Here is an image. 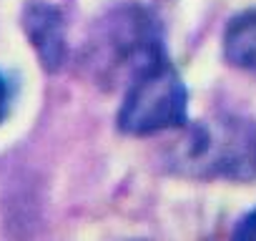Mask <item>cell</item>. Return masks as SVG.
Here are the masks:
<instances>
[{
    "label": "cell",
    "mask_w": 256,
    "mask_h": 241,
    "mask_svg": "<svg viewBox=\"0 0 256 241\" xmlns=\"http://www.w3.org/2000/svg\"><path fill=\"white\" fill-rule=\"evenodd\" d=\"M20 26L43 70L46 73L63 70V66L68 63V38H66V18L60 8L46 3V0H33L23 8Z\"/></svg>",
    "instance_id": "cell-4"
},
{
    "label": "cell",
    "mask_w": 256,
    "mask_h": 241,
    "mask_svg": "<svg viewBox=\"0 0 256 241\" xmlns=\"http://www.w3.org/2000/svg\"><path fill=\"white\" fill-rule=\"evenodd\" d=\"M234 238H241V241H256V208H251L248 214H244L236 226H234Z\"/></svg>",
    "instance_id": "cell-6"
},
{
    "label": "cell",
    "mask_w": 256,
    "mask_h": 241,
    "mask_svg": "<svg viewBox=\"0 0 256 241\" xmlns=\"http://www.w3.org/2000/svg\"><path fill=\"white\" fill-rule=\"evenodd\" d=\"M186 134L171 146L166 164L174 174L196 181L256 178V120L236 113H216L184 126Z\"/></svg>",
    "instance_id": "cell-1"
},
{
    "label": "cell",
    "mask_w": 256,
    "mask_h": 241,
    "mask_svg": "<svg viewBox=\"0 0 256 241\" xmlns=\"http://www.w3.org/2000/svg\"><path fill=\"white\" fill-rule=\"evenodd\" d=\"M166 56L158 20L138 3H120L96 20L80 63L98 86L131 83L146 66Z\"/></svg>",
    "instance_id": "cell-2"
},
{
    "label": "cell",
    "mask_w": 256,
    "mask_h": 241,
    "mask_svg": "<svg viewBox=\"0 0 256 241\" xmlns=\"http://www.w3.org/2000/svg\"><path fill=\"white\" fill-rule=\"evenodd\" d=\"M188 124V90L171 63L161 56L146 66L126 86L120 108L116 113V126L126 136H154Z\"/></svg>",
    "instance_id": "cell-3"
},
{
    "label": "cell",
    "mask_w": 256,
    "mask_h": 241,
    "mask_svg": "<svg viewBox=\"0 0 256 241\" xmlns=\"http://www.w3.org/2000/svg\"><path fill=\"white\" fill-rule=\"evenodd\" d=\"M10 106H13V83L3 70H0V124L8 118Z\"/></svg>",
    "instance_id": "cell-7"
},
{
    "label": "cell",
    "mask_w": 256,
    "mask_h": 241,
    "mask_svg": "<svg viewBox=\"0 0 256 241\" xmlns=\"http://www.w3.org/2000/svg\"><path fill=\"white\" fill-rule=\"evenodd\" d=\"M221 43L228 66L256 76V8L236 13L226 23Z\"/></svg>",
    "instance_id": "cell-5"
}]
</instances>
